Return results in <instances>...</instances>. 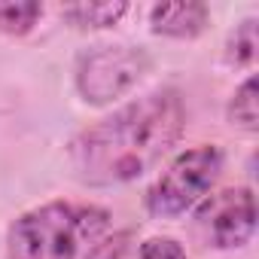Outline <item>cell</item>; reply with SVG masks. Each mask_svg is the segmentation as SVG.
I'll use <instances>...</instances> for the list:
<instances>
[{"instance_id": "obj_2", "label": "cell", "mask_w": 259, "mask_h": 259, "mask_svg": "<svg viewBox=\"0 0 259 259\" xmlns=\"http://www.w3.org/2000/svg\"><path fill=\"white\" fill-rule=\"evenodd\" d=\"M110 232V213L98 204L49 201L22 213L7 232L10 259H76Z\"/></svg>"}, {"instance_id": "obj_12", "label": "cell", "mask_w": 259, "mask_h": 259, "mask_svg": "<svg viewBox=\"0 0 259 259\" xmlns=\"http://www.w3.org/2000/svg\"><path fill=\"white\" fill-rule=\"evenodd\" d=\"M125 247H128V232H119V235H104V238H98L89 250H85V259H122V253H125Z\"/></svg>"}, {"instance_id": "obj_10", "label": "cell", "mask_w": 259, "mask_h": 259, "mask_svg": "<svg viewBox=\"0 0 259 259\" xmlns=\"http://www.w3.org/2000/svg\"><path fill=\"white\" fill-rule=\"evenodd\" d=\"M256 49H259V37H256V19H247L229 40V61L250 67L256 61Z\"/></svg>"}, {"instance_id": "obj_11", "label": "cell", "mask_w": 259, "mask_h": 259, "mask_svg": "<svg viewBox=\"0 0 259 259\" xmlns=\"http://www.w3.org/2000/svg\"><path fill=\"white\" fill-rule=\"evenodd\" d=\"M138 259H186V250L174 238H147L138 250Z\"/></svg>"}, {"instance_id": "obj_3", "label": "cell", "mask_w": 259, "mask_h": 259, "mask_svg": "<svg viewBox=\"0 0 259 259\" xmlns=\"http://www.w3.org/2000/svg\"><path fill=\"white\" fill-rule=\"evenodd\" d=\"M223 165H226V156L213 144H201L180 153L150 186L147 210L159 220H174L189 213L207 198V192L223 174Z\"/></svg>"}, {"instance_id": "obj_1", "label": "cell", "mask_w": 259, "mask_h": 259, "mask_svg": "<svg viewBox=\"0 0 259 259\" xmlns=\"http://www.w3.org/2000/svg\"><path fill=\"white\" fill-rule=\"evenodd\" d=\"M186 128L180 92L162 89L125 104L70 144V165L89 186L138 180L174 150Z\"/></svg>"}, {"instance_id": "obj_8", "label": "cell", "mask_w": 259, "mask_h": 259, "mask_svg": "<svg viewBox=\"0 0 259 259\" xmlns=\"http://www.w3.org/2000/svg\"><path fill=\"white\" fill-rule=\"evenodd\" d=\"M128 13V4H73L64 7V19L76 28H110Z\"/></svg>"}, {"instance_id": "obj_6", "label": "cell", "mask_w": 259, "mask_h": 259, "mask_svg": "<svg viewBox=\"0 0 259 259\" xmlns=\"http://www.w3.org/2000/svg\"><path fill=\"white\" fill-rule=\"evenodd\" d=\"M207 19H210V13H207L204 4H198V0H186V4H162V7H153V13H150L153 34L177 37V40L198 37L207 28Z\"/></svg>"}, {"instance_id": "obj_5", "label": "cell", "mask_w": 259, "mask_h": 259, "mask_svg": "<svg viewBox=\"0 0 259 259\" xmlns=\"http://www.w3.org/2000/svg\"><path fill=\"white\" fill-rule=\"evenodd\" d=\"M198 223L207 241L220 250L244 247L256 232V198L250 189H226L204 201L198 210Z\"/></svg>"}, {"instance_id": "obj_7", "label": "cell", "mask_w": 259, "mask_h": 259, "mask_svg": "<svg viewBox=\"0 0 259 259\" xmlns=\"http://www.w3.org/2000/svg\"><path fill=\"white\" fill-rule=\"evenodd\" d=\"M40 16H43V7L37 0H0V31L10 37H22L34 31Z\"/></svg>"}, {"instance_id": "obj_4", "label": "cell", "mask_w": 259, "mask_h": 259, "mask_svg": "<svg viewBox=\"0 0 259 259\" xmlns=\"http://www.w3.org/2000/svg\"><path fill=\"white\" fill-rule=\"evenodd\" d=\"M150 70V55L135 46H98L79 58L76 89L89 104H110Z\"/></svg>"}, {"instance_id": "obj_9", "label": "cell", "mask_w": 259, "mask_h": 259, "mask_svg": "<svg viewBox=\"0 0 259 259\" xmlns=\"http://www.w3.org/2000/svg\"><path fill=\"white\" fill-rule=\"evenodd\" d=\"M229 119L241 125L244 132H256L259 128V98H256V76H247L238 92L229 101Z\"/></svg>"}]
</instances>
